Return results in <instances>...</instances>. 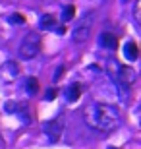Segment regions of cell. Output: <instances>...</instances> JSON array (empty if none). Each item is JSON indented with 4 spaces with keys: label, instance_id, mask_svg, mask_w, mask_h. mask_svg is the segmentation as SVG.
I'll use <instances>...</instances> for the list:
<instances>
[{
    "label": "cell",
    "instance_id": "4",
    "mask_svg": "<svg viewBox=\"0 0 141 149\" xmlns=\"http://www.w3.org/2000/svg\"><path fill=\"white\" fill-rule=\"evenodd\" d=\"M44 132H47V136H49V139H50V141H58L60 134H62L60 122H58V120H52V122H49V124L44 126Z\"/></svg>",
    "mask_w": 141,
    "mask_h": 149
},
{
    "label": "cell",
    "instance_id": "12",
    "mask_svg": "<svg viewBox=\"0 0 141 149\" xmlns=\"http://www.w3.org/2000/svg\"><path fill=\"white\" fill-rule=\"evenodd\" d=\"M12 22H14V23H23L25 19H23L22 14H14V16H12Z\"/></svg>",
    "mask_w": 141,
    "mask_h": 149
},
{
    "label": "cell",
    "instance_id": "7",
    "mask_svg": "<svg viewBox=\"0 0 141 149\" xmlns=\"http://www.w3.org/2000/svg\"><path fill=\"white\" fill-rule=\"evenodd\" d=\"M79 95H81V85L79 83H72L70 87L66 89V99L70 101V103H76L79 99Z\"/></svg>",
    "mask_w": 141,
    "mask_h": 149
},
{
    "label": "cell",
    "instance_id": "14",
    "mask_svg": "<svg viewBox=\"0 0 141 149\" xmlns=\"http://www.w3.org/2000/svg\"><path fill=\"white\" fill-rule=\"evenodd\" d=\"M108 149H118V147H108Z\"/></svg>",
    "mask_w": 141,
    "mask_h": 149
},
{
    "label": "cell",
    "instance_id": "8",
    "mask_svg": "<svg viewBox=\"0 0 141 149\" xmlns=\"http://www.w3.org/2000/svg\"><path fill=\"white\" fill-rule=\"evenodd\" d=\"M41 27L43 29H56L58 25H56V19L52 16H43V19H41Z\"/></svg>",
    "mask_w": 141,
    "mask_h": 149
},
{
    "label": "cell",
    "instance_id": "9",
    "mask_svg": "<svg viewBox=\"0 0 141 149\" xmlns=\"http://www.w3.org/2000/svg\"><path fill=\"white\" fill-rule=\"evenodd\" d=\"M133 19L135 23H141V0H135L133 4Z\"/></svg>",
    "mask_w": 141,
    "mask_h": 149
},
{
    "label": "cell",
    "instance_id": "3",
    "mask_svg": "<svg viewBox=\"0 0 141 149\" xmlns=\"http://www.w3.org/2000/svg\"><path fill=\"white\" fill-rule=\"evenodd\" d=\"M91 27H93V16H91V14H87L81 22H79V25L74 29V41H76V43H83V41H87L89 35H91Z\"/></svg>",
    "mask_w": 141,
    "mask_h": 149
},
{
    "label": "cell",
    "instance_id": "6",
    "mask_svg": "<svg viewBox=\"0 0 141 149\" xmlns=\"http://www.w3.org/2000/svg\"><path fill=\"white\" fill-rule=\"evenodd\" d=\"M99 41H101V47H104V49H108V50H114L118 47V39L112 33H103Z\"/></svg>",
    "mask_w": 141,
    "mask_h": 149
},
{
    "label": "cell",
    "instance_id": "11",
    "mask_svg": "<svg viewBox=\"0 0 141 149\" xmlns=\"http://www.w3.org/2000/svg\"><path fill=\"white\" fill-rule=\"evenodd\" d=\"M74 14H76L74 6H66V10L62 12V19H64V22H70L72 17H74Z\"/></svg>",
    "mask_w": 141,
    "mask_h": 149
},
{
    "label": "cell",
    "instance_id": "13",
    "mask_svg": "<svg viewBox=\"0 0 141 149\" xmlns=\"http://www.w3.org/2000/svg\"><path fill=\"white\" fill-rule=\"evenodd\" d=\"M54 95H56V89H50L49 93H47V99H49V101H52V99H54Z\"/></svg>",
    "mask_w": 141,
    "mask_h": 149
},
{
    "label": "cell",
    "instance_id": "10",
    "mask_svg": "<svg viewBox=\"0 0 141 149\" xmlns=\"http://www.w3.org/2000/svg\"><path fill=\"white\" fill-rule=\"evenodd\" d=\"M37 89H39V81L35 77H29L27 79V93H37Z\"/></svg>",
    "mask_w": 141,
    "mask_h": 149
},
{
    "label": "cell",
    "instance_id": "2",
    "mask_svg": "<svg viewBox=\"0 0 141 149\" xmlns=\"http://www.w3.org/2000/svg\"><path fill=\"white\" fill-rule=\"evenodd\" d=\"M41 50V35L39 33H27L19 45V56L23 60H31Z\"/></svg>",
    "mask_w": 141,
    "mask_h": 149
},
{
    "label": "cell",
    "instance_id": "5",
    "mask_svg": "<svg viewBox=\"0 0 141 149\" xmlns=\"http://www.w3.org/2000/svg\"><path fill=\"white\" fill-rule=\"evenodd\" d=\"M124 56H126V60H137V56H139V49H137V43L135 41H128L124 47Z\"/></svg>",
    "mask_w": 141,
    "mask_h": 149
},
{
    "label": "cell",
    "instance_id": "1",
    "mask_svg": "<svg viewBox=\"0 0 141 149\" xmlns=\"http://www.w3.org/2000/svg\"><path fill=\"white\" fill-rule=\"evenodd\" d=\"M83 120L95 132L110 134L120 126V112L106 103H91L83 109Z\"/></svg>",
    "mask_w": 141,
    "mask_h": 149
}]
</instances>
